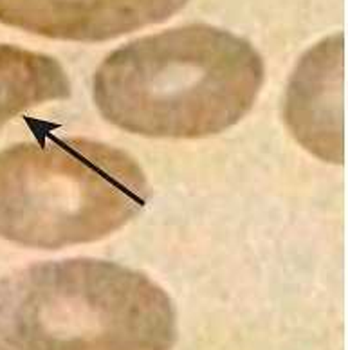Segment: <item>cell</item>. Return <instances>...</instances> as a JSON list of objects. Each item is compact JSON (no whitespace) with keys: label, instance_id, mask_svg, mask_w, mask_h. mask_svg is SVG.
Here are the masks:
<instances>
[{"label":"cell","instance_id":"6da1fadb","mask_svg":"<svg viewBox=\"0 0 348 350\" xmlns=\"http://www.w3.org/2000/svg\"><path fill=\"white\" fill-rule=\"evenodd\" d=\"M251 42L208 24L163 31L110 53L94 101L114 126L146 137L195 139L237 125L264 83Z\"/></svg>","mask_w":348,"mask_h":350},{"label":"cell","instance_id":"7a4b0ae2","mask_svg":"<svg viewBox=\"0 0 348 350\" xmlns=\"http://www.w3.org/2000/svg\"><path fill=\"white\" fill-rule=\"evenodd\" d=\"M174 304L114 262H42L0 280V350H172Z\"/></svg>","mask_w":348,"mask_h":350},{"label":"cell","instance_id":"3957f363","mask_svg":"<svg viewBox=\"0 0 348 350\" xmlns=\"http://www.w3.org/2000/svg\"><path fill=\"white\" fill-rule=\"evenodd\" d=\"M0 152V237L35 250L100 241L139 215L152 199L143 168L101 141L55 134Z\"/></svg>","mask_w":348,"mask_h":350},{"label":"cell","instance_id":"277c9868","mask_svg":"<svg viewBox=\"0 0 348 350\" xmlns=\"http://www.w3.org/2000/svg\"><path fill=\"white\" fill-rule=\"evenodd\" d=\"M189 0H0V22L53 40L105 42L168 21Z\"/></svg>","mask_w":348,"mask_h":350},{"label":"cell","instance_id":"5b68a950","mask_svg":"<svg viewBox=\"0 0 348 350\" xmlns=\"http://www.w3.org/2000/svg\"><path fill=\"white\" fill-rule=\"evenodd\" d=\"M343 35L328 36L302 58L291 78L285 121L327 163H343Z\"/></svg>","mask_w":348,"mask_h":350},{"label":"cell","instance_id":"8992f818","mask_svg":"<svg viewBox=\"0 0 348 350\" xmlns=\"http://www.w3.org/2000/svg\"><path fill=\"white\" fill-rule=\"evenodd\" d=\"M69 96L70 81L56 58L0 44V129L31 107Z\"/></svg>","mask_w":348,"mask_h":350}]
</instances>
